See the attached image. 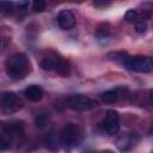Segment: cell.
I'll list each match as a JSON object with an SVG mask.
<instances>
[{"label": "cell", "instance_id": "6da1fadb", "mask_svg": "<svg viewBox=\"0 0 153 153\" xmlns=\"http://www.w3.org/2000/svg\"><path fill=\"white\" fill-rule=\"evenodd\" d=\"M24 141L23 122L14 121L4 123L0 122V149H6L12 146H19Z\"/></svg>", "mask_w": 153, "mask_h": 153}, {"label": "cell", "instance_id": "7a4b0ae2", "mask_svg": "<svg viewBox=\"0 0 153 153\" xmlns=\"http://www.w3.org/2000/svg\"><path fill=\"white\" fill-rule=\"evenodd\" d=\"M5 71L6 74L12 80H19L25 78L31 71L30 60L25 54L17 53L7 57L5 61Z\"/></svg>", "mask_w": 153, "mask_h": 153}, {"label": "cell", "instance_id": "3957f363", "mask_svg": "<svg viewBox=\"0 0 153 153\" xmlns=\"http://www.w3.org/2000/svg\"><path fill=\"white\" fill-rule=\"evenodd\" d=\"M60 140L65 146L74 147L79 145L82 140V129L75 123H69L65 126L63 129L61 130Z\"/></svg>", "mask_w": 153, "mask_h": 153}, {"label": "cell", "instance_id": "277c9868", "mask_svg": "<svg viewBox=\"0 0 153 153\" xmlns=\"http://www.w3.org/2000/svg\"><path fill=\"white\" fill-rule=\"evenodd\" d=\"M23 106L22 99L14 92H2L0 93V112L4 115H10L19 111Z\"/></svg>", "mask_w": 153, "mask_h": 153}, {"label": "cell", "instance_id": "5b68a950", "mask_svg": "<svg viewBox=\"0 0 153 153\" xmlns=\"http://www.w3.org/2000/svg\"><path fill=\"white\" fill-rule=\"evenodd\" d=\"M126 67L137 73H149L153 68V63L151 57L139 55V56H130Z\"/></svg>", "mask_w": 153, "mask_h": 153}, {"label": "cell", "instance_id": "8992f818", "mask_svg": "<svg viewBox=\"0 0 153 153\" xmlns=\"http://www.w3.org/2000/svg\"><path fill=\"white\" fill-rule=\"evenodd\" d=\"M67 105L73 110L84 111L94 108L97 105V102L85 94H73L67 98Z\"/></svg>", "mask_w": 153, "mask_h": 153}, {"label": "cell", "instance_id": "52a82bcc", "mask_svg": "<svg viewBox=\"0 0 153 153\" xmlns=\"http://www.w3.org/2000/svg\"><path fill=\"white\" fill-rule=\"evenodd\" d=\"M100 126H102L103 131L106 133L108 135L117 134V131L120 129V115H118V112H116L115 110L106 111Z\"/></svg>", "mask_w": 153, "mask_h": 153}, {"label": "cell", "instance_id": "ba28073f", "mask_svg": "<svg viewBox=\"0 0 153 153\" xmlns=\"http://www.w3.org/2000/svg\"><path fill=\"white\" fill-rule=\"evenodd\" d=\"M140 137L136 133L129 131V133H123L121 134L117 140H116V147L120 151H130L133 147L136 146V143L139 142Z\"/></svg>", "mask_w": 153, "mask_h": 153}, {"label": "cell", "instance_id": "9c48e42d", "mask_svg": "<svg viewBox=\"0 0 153 153\" xmlns=\"http://www.w3.org/2000/svg\"><path fill=\"white\" fill-rule=\"evenodd\" d=\"M129 94V91L128 88L126 87H116V88H112V90H109V91H105L100 94V98L104 103H115V102H118L121 99H124L127 98Z\"/></svg>", "mask_w": 153, "mask_h": 153}, {"label": "cell", "instance_id": "30bf717a", "mask_svg": "<svg viewBox=\"0 0 153 153\" xmlns=\"http://www.w3.org/2000/svg\"><path fill=\"white\" fill-rule=\"evenodd\" d=\"M57 23L62 30H71L75 25V16L69 10H63L57 14Z\"/></svg>", "mask_w": 153, "mask_h": 153}, {"label": "cell", "instance_id": "8fae6325", "mask_svg": "<svg viewBox=\"0 0 153 153\" xmlns=\"http://www.w3.org/2000/svg\"><path fill=\"white\" fill-rule=\"evenodd\" d=\"M24 94L31 102H39L43 98V90L38 85H30L25 88Z\"/></svg>", "mask_w": 153, "mask_h": 153}, {"label": "cell", "instance_id": "7c38bea8", "mask_svg": "<svg viewBox=\"0 0 153 153\" xmlns=\"http://www.w3.org/2000/svg\"><path fill=\"white\" fill-rule=\"evenodd\" d=\"M57 59H59V56H56L55 54H48V55L42 57L39 65L44 71H54L56 62H57Z\"/></svg>", "mask_w": 153, "mask_h": 153}, {"label": "cell", "instance_id": "4fadbf2b", "mask_svg": "<svg viewBox=\"0 0 153 153\" xmlns=\"http://www.w3.org/2000/svg\"><path fill=\"white\" fill-rule=\"evenodd\" d=\"M54 71H56V73L60 74V75H62V76H68L71 74L72 68H71V65H69L68 61H66L62 57H59Z\"/></svg>", "mask_w": 153, "mask_h": 153}, {"label": "cell", "instance_id": "5bb4252c", "mask_svg": "<svg viewBox=\"0 0 153 153\" xmlns=\"http://www.w3.org/2000/svg\"><path fill=\"white\" fill-rule=\"evenodd\" d=\"M108 57L110 60H112V61H115V62H117V63H120V65L126 67V65H127V62H128L130 56L124 51H112V53L108 54Z\"/></svg>", "mask_w": 153, "mask_h": 153}, {"label": "cell", "instance_id": "9a60e30c", "mask_svg": "<svg viewBox=\"0 0 153 153\" xmlns=\"http://www.w3.org/2000/svg\"><path fill=\"white\" fill-rule=\"evenodd\" d=\"M112 35L111 32V27L109 24H100L97 30H96V36L99 38V39H103V38H108Z\"/></svg>", "mask_w": 153, "mask_h": 153}, {"label": "cell", "instance_id": "2e32d148", "mask_svg": "<svg viewBox=\"0 0 153 153\" xmlns=\"http://www.w3.org/2000/svg\"><path fill=\"white\" fill-rule=\"evenodd\" d=\"M49 120H50L49 112H39V114H37V116H36V118H35V123H36L38 127H44V126L48 124Z\"/></svg>", "mask_w": 153, "mask_h": 153}, {"label": "cell", "instance_id": "e0dca14e", "mask_svg": "<svg viewBox=\"0 0 153 153\" xmlns=\"http://www.w3.org/2000/svg\"><path fill=\"white\" fill-rule=\"evenodd\" d=\"M124 19H126V22H128L130 24H135L139 20V12L135 10H128L124 14Z\"/></svg>", "mask_w": 153, "mask_h": 153}, {"label": "cell", "instance_id": "ac0fdd59", "mask_svg": "<svg viewBox=\"0 0 153 153\" xmlns=\"http://www.w3.org/2000/svg\"><path fill=\"white\" fill-rule=\"evenodd\" d=\"M16 11V4L10 0H2L1 1V12L5 13H12Z\"/></svg>", "mask_w": 153, "mask_h": 153}, {"label": "cell", "instance_id": "d6986e66", "mask_svg": "<svg viewBox=\"0 0 153 153\" xmlns=\"http://www.w3.org/2000/svg\"><path fill=\"white\" fill-rule=\"evenodd\" d=\"M45 6H47V2L45 0H33L32 2V8L35 12H42L45 10Z\"/></svg>", "mask_w": 153, "mask_h": 153}, {"label": "cell", "instance_id": "ffe728a7", "mask_svg": "<svg viewBox=\"0 0 153 153\" xmlns=\"http://www.w3.org/2000/svg\"><path fill=\"white\" fill-rule=\"evenodd\" d=\"M147 30V25L145 22H137L135 23V31L137 33H145Z\"/></svg>", "mask_w": 153, "mask_h": 153}, {"label": "cell", "instance_id": "44dd1931", "mask_svg": "<svg viewBox=\"0 0 153 153\" xmlns=\"http://www.w3.org/2000/svg\"><path fill=\"white\" fill-rule=\"evenodd\" d=\"M16 4V10H20V11H25L29 7V0H18Z\"/></svg>", "mask_w": 153, "mask_h": 153}, {"label": "cell", "instance_id": "7402d4cb", "mask_svg": "<svg viewBox=\"0 0 153 153\" xmlns=\"http://www.w3.org/2000/svg\"><path fill=\"white\" fill-rule=\"evenodd\" d=\"M112 0H93V5L98 8H104V7H108L110 4H111Z\"/></svg>", "mask_w": 153, "mask_h": 153}, {"label": "cell", "instance_id": "603a6c76", "mask_svg": "<svg viewBox=\"0 0 153 153\" xmlns=\"http://www.w3.org/2000/svg\"><path fill=\"white\" fill-rule=\"evenodd\" d=\"M0 12H1V1H0Z\"/></svg>", "mask_w": 153, "mask_h": 153}, {"label": "cell", "instance_id": "cb8c5ba5", "mask_svg": "<svg viewBox=\"0 0 153 153\" xmlns=\"http://www.w3.org/2000/svg\"><path fill=\"white\" fill-rule=\"evenodd\" d=\"M0 45H1V39H0Z\"/></svg>", "mask_w": 153, "mask_h": 153}]
</instances>
